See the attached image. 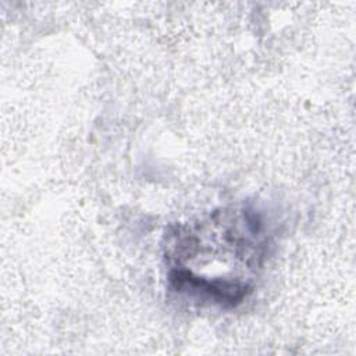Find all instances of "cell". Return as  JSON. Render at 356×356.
<instances>
[{"label": "cell", "instance_id": "obj_1", "mask_svg": "<svg viewBox=\"0 0 356 356\" xmlns=\"http://www.w3.org/2000/svg\"><path fill=\"white\" fill-rule=\"evenodd\" d=\"M263 214L252 206L221 207L179 224L165 236L164 259L172 289L221 307L242 303L268 254Z\"/></svg>", "mask_w": 356, "mask_h": 356}]
</instances>
